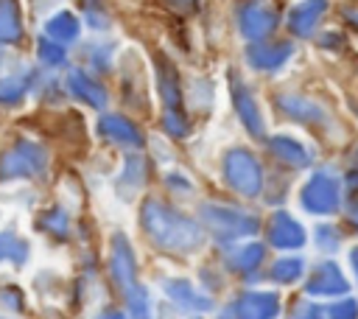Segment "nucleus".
Wrapping results in <instances>:
<instances>
[{"mask_svg":"<svg viewBox=\"0 0 358 319\" xmlns=\"http://www.w3.org/2000/svg\"><path fill=\"white\" fill-rule=\"evenodd\" d=\"M350 263H352V269H355V274H358V246L350 252Z\"/></svg>","mask_w":358,"mask_h":319,"instance_id":"nucleus-28","label":"nucleus"},{"mask_svg":"<svg viewBox=\"0 0 358 319\" xmlns=\"http://www.w3.org/2000/svg\"><path fill=\"white\" fill-rule=\"evenodd\" d=\"M322 316H324V311H322L319 305H313V302H299V305L291 311L288 319H322Z\"/></svg>","mask_w":358,"mask_h":319,"instance_id":"nucleus-26","label":"nucleus"},{"mask_svg":"<svg viewBox=\"0 0 358 319\" xmlns=\"http://www.w3.org/2000/svg\"><path fill=\"white\" fill-rule=\"evenodd\" d=\"M73 90L84 98V101H90V104H95V106H103V92L101 90H95V84L92 81H87L81 73H73Z\"/></svg>","mask_w":358,"mask_h":319,"instance_id":"nucleus-22","label":"nucleus"},{"mask_svg":"<svg viewBox=\"0 0 358 319\" xmlns=\"http://www.w3.org/2000/svg\"><path fill=\"white\" fill-rule=\"evenodd\" d=\"M0 260H14V263H22L25 260V243L8 232L0 235Z\"/></svg>","mask_w":358,"mask_h":319,"instance_id":"nucleus-21","label":"nucleus"},{"mask_svg":"<svg viewBox=\"0 0 358 319\" xmlns=\"http://www.w3.org/2000/svg\"><path fill=\"white\" fill-rule=\"evenodd\" d=\"M344 291H347V280H344L341 269L333 260H324L313 269V274L308 280V294L333 297V294H344Z\"/></svg>","mask_w":358,"mask_h":319,"instance_id":"nucleus-7","label":"nucleus"},{"mask_svg":"<svg viewBox=\"0 0 358 319\" xmlns=\"http://www.w3.org/2000/svg\"><path fill=\"white\" fill-rule=\"evenodd\" d=\"M176 8H187V6H193V0H171Z\"/></svg>","mask_w":358,"mask_h":319,"instance_id":"nucleus-30","label":"nucleus"},{"mask_svg":"<svg viewBox=\"0 0 358 319\" xmlns=\"http://www.w3.org/2000/svg\"><path fill=\"white\" fill-rule=\"evenodd\" d=\"M103 129H109L106 134L115 137V140H126V143H137V140H140V137H137V129H134L129 120H123L120 115L106 118V120H103Z\"/></svg>","mask_w":358,"mask_h":319,"instance_id":"nucleus-19","label":"nucleus"},{"mask_svg":"<svg viewBox=\"0 0 358 319\" xmlns=\"http://www.w3.org/2000/svg\"><path fill=\"white\" fill-rule=\"evenodd\" d=\"M327 319H358V305L355 299H341L327 308Z\"/></svg>","mask_w":358,"mask_h":319,"instance_id":"nucleus-23","label":"nucleus"},{"mask_svg":"<svg viewBox=\"0 0 358 319\" xmlns=\"http://www.w3.org/2000/svg\"><path fill=\"white\" fill-rule=\"evenodd\" d=\"M347 17H350V20H352V22H358V11H350V14H347Z\"/></svg>","mask_w":358,"mask_h":319,"instance_id":"nucleus-32","label":"nucleus"},{"mask_svg":"<svg viewBox=\"0 0 358 319\" xmlns=\"http://www.w3.org/2000/svg\"><path fill=\"white\" fill-rule=\"evenodd\" d=\"M274 151H277L282 160L294 162V165H302V162H308V148L302 146V140H296V137H291V134H282V137H277V140H274Z\"/></svg>","mask_w":358,"mask_h":319,"instance_id":"nucleus-15","label":"nucleus"},{"mask_svg":"<svg viewBox=\"0 0 358 319\" xmlns=\"http://www.w3.org/2000/svg\"><path fill=\"white\" fill-rule=\"evenodd\" d=\"M324 8H327V0H299V3L291 8L288 22H291V28H294L296 34H310V31L316 28L319 17L324 14Z\"/></svg>","mask_w":358,"mask_h":319,"instance_id":"nucleus-11","label":"nucleus"},{"mask_svg":"<svg viewBox=\"0 0 358 319\" xmlns=\"http://www.w3.org/2000/svg\"><path fill=\"white\" fill-rule=\"evenodd\" d=\"M20 36V14L14 0H0V39L11 42Z\"/></svg>","mask_w":358,"mask_h":319,"instance_id":"nucleus-16","label":"nucleus"},{"mask_svg":"<svg viewBox=\"0 0 358 319\" xmlns=\"http://www.w3.org/2000/svg\"><path fill=\"white\" fill-rule=\"evenodd\" d=\"M299 199H302V207H305L308 213L327 215V213H333V210L338 207V199H341V193H338V179H333L330 173H313V176L305 182Z\"/></svg>","mask_w":358,"mask_h":319,"instance_id":"nucleus-2","label":"nucleus"},{"mask_svg":"<svg viewBox=\"0 0 358 319\" xmlns=\"http://www.w3.org/2000/svg\"><path fill=\"white\" fill-rule=\"evenodd\" d=\"M129 308H131L140 319H148V294L134 285V291L129 294Z\"/></svg>","mask_w":358,"mask_h":319,"instance_id":"nucleus-25","label":"nucleus"},{"mask_svg":"<svg viewBox=\"0 0 358 319\" xmlns=\"http://www.w3.org/2000/svg\"><path fill=\"white\" fill-rule=\"evenodd\" d=\"M42 165H45L42 151H39L36 146L22 143V146H17V151H8V154L3 157L0 173H3V176H31V173L42 171Z\"/></svg>","mask_w":358,"mask_h":319,"instance_id":"nucleus-6","label":"nucleus"},{"mask_svg":"<svg viewBox=\"0 0 358 319\" xmlns=\"http://www.w3.org/2000/svg\"><path fill=\"white\" fill-rule=\"evenodd\" d=\"M299 274H302V260L299 257H282L271 269V277L277 283H294V280H299Z\"/></svg>","mask_w":358,"mask_h":319,"instance_id":"nucleus-20","label":"nucleus"},{"mask_svg":"<svg viewBox=\"0 0 358 319\" xmlns=\"http://www.w3.org/2000/svg\"><path fill=\"white\" fill-rule=\"evenodd\" d=\"M238 112H241V118H243V123L252 129V134H263V120H260V115H257V109H255V101H252V95L249 92H243V90H238Z\"/></svg>","mask_w":358,"mask_h":319,"instance_id":"nucleus-18","label":"nucleus"},{"mask_svg":"<svg viewBox=\"0 0 358 319\" xmlns=\"http://www.w3.org/2000/svg\"><path fill=\"white\" fill-rule=\"evenodd\" d=\"M42 227L50 229V232H56L59 238H64V232H67V215L59 213V210H53V213H48V215L42 218Z\"/></svg>","mask_w":358,"mask_h":319,"instance_id":"nucleus-24","label":"nucleus"},{"mask_svg":"<svg viewBox=\"0 0 358 319\" xmlns=\"http://www.w3.org/2000/svg\"><path fill=\"white\" fill-rule=\"evenodd\" d=\"M39 56H42V59H48V62H59V59H62V50H59L53 42H42Z\"/></svg>","mask_w":358,"mask_h":319,"instance_id":"nucleus-27","label":"nucleus"},{"mask_svg":"<svg viewBox=\"0 0 358 319\" xmlns=\"http://www.w3.org/2000/svg\"><path fill=\"white\" fill-rule=\"evenodd\" d=\"M143 227L151 235V241L157 246H162V249L187 252V249H196L201 243V229L190 218L173 213L171 207H165L159 201H145Z\"/></svg>","mask_w":358,"mask_h":319,"instance_id":"nucleus-1","label":"nucleus"},{"mask_svg":"<svg viewBox=\"0 0 358 319\" xmlns=\"http://www.w3.org/2000/svg\"><path fill=\"white\" fill-rule=\"evenodd\" d=\"M227 179L238 193L255 196L260 190V165L246 151H232L227 157Z\"/></svg>","mask_w":358,"mask_h":319,"instance_id":"nucleus-4","label":"nucleus"},{"mask_svg":"<svg viewBox=\"0 0 358 319\" xmlns=\"http://www.w3.org/2000/svg\"><path fill=\"white\" fill-rule=\"evenodd\" d=\"M350 218L358 224V204H352V207H350Z\"/></svg>","mask_w":358,"mask_h":319,"instance_id":"nucleus-31","label":"nucleus"},{"mask_svg":"<svg viewBox=\"0 0 358 319\" xmlns=\"http://www.w3.org/2000/svg\"><path fill=\"white\" fill-rule=\"evenodd\" d=\"M252 62L255 67H277L285 62V56H291V48L288 45H257L252 48Z\"/></svg>","mask_w":358,"mask_h":319,"instance_id":"nucleus-13","label":"nucleus"},{"mask_svg":"<svg viewBox=\"0 0 358 319\" xmlns=\"http://www.w3.org/2000/svg\"><path fill=\"white\" fill-rule=\"evenodd\" d=\"M207 227L221 238V241H229V238H241V235H252L257 229V221L246 213H238V210H229V207H213L207 204L201 210Z\"/></svg>","mask_w":358,"mask_h":319,"instance_id":"nucleus-3","label":"nucleus"},{"mask_svg":"<svg viewBox=\"0 0 358 319\" xmlns=\"http://www.w3.org/2000/svg\"><path fill=\"white\" fill-rule=\"evenodd\" d=\"M260 260H263V246L260 243H246V246H241L229 255V266L238 269V271H252Z\"/></svg>","mask_w":358,"mask_h":319,"instance_id":"nucleus-17","label":"nucleus"},{"mask_svg":"<svg viewBox=\"0 0 358 319\" xmlns=\"http://www.w3.org/2000/svg\"><path fill=\"white\" fill-rule=\"evenodd\" d=\"M109 266H112V274H115V280L120 285H131L134 283V252H131V246L126 243L123 235H115V241H112Z\"/></svg>","mask_w":358,"mask_h":319,"instance_id":"nucleus-10","label":"nucleus"},{"mask_svg":"<svg viewBox=\"0 0 358 319\" xmlns=\"http://www.w3.org/2000/svg\"><path fill=\"white\" fill-rule=\"evenodd\" d=\"M268 238L274 246L280 249H296L305 243V229L299 221H294L288 213H277L274 221H271V229H268Z\"/></svg>","mask_w":358,"mask_h":319,"instance_id":"nucleus-9","label":"nucleus"},{"mask_svg":"<svg viewBox=\"0 0 358 319\" xmlns=\"http://www.w3.org/2000/svg\"><path fill=\"white\" fill-rule=\"evenodd\" d=\"M238 22H241L243 36L260 39V36H266L274 28L277 14H274V8H271L268 0H246L241 6V11H238Z\"/></svg>","mask_w":358,"mask_h":319,"instance_id":"nucleus-5","label":"nucleus"},{"mask_svg":"<svg viewBox=\"0 0 358 319\" xmlns=\"http://www.w3.org/2000/svg\"><path fill=\"white\" fill-rule=\"evenodd\" d=\"M45 31H48L53 39L67 42V39H76V34H78V20H76L73 14H67V11H62V14H56V17L48 20Z\"/></svg>","mask_w":358,"mask_h":319,"instance_id":"nucleus-14","label":"nucleus"},{"mask_svg":"<svg viewBox=\"0 0 358 319\" xmlns=\"http://www.w3.org/2000/svg\"><path fill=\"white\" fill-rule=\"evenodd\" d=\"M280 302L274 294H266V291H252V294H243L235 305V313L238 319H271L277 313Z\"/></svg>","mask_w":358,"mask_h":319,"instance_id":"nucleus-8","label":"nucleus"},{"mask_svg":"<svg viewBox=\"0 0 358 319\" xmlns=\"http://www.w3.org/2000/svg\"><path fill=\"white\" fill-rule=\"evenodd\" d=\"M98 319H123V313H117V311H109V313H101Z\"/></svg>","mask_w":358,"mask_h":319,"instance_id":"nucleus-29","label":"nucleus"},{"mask_svg":"<svg viewBox=\"0 0 358 319\" xmlns=\"http://www.w3.org/2000/svg\"><path fill=\"white\" fill-rule=\"evenodd\" d=\"M165 291H168L179 305H185V308H196V311L210 308V299L201 297L199 291H193V285H190L187 280H171V283H165Z\"/></svg>","mask_w":358,"mask_h":319,"instance_id":"nucleus-12","label":"nucleus"}]
</instances>
